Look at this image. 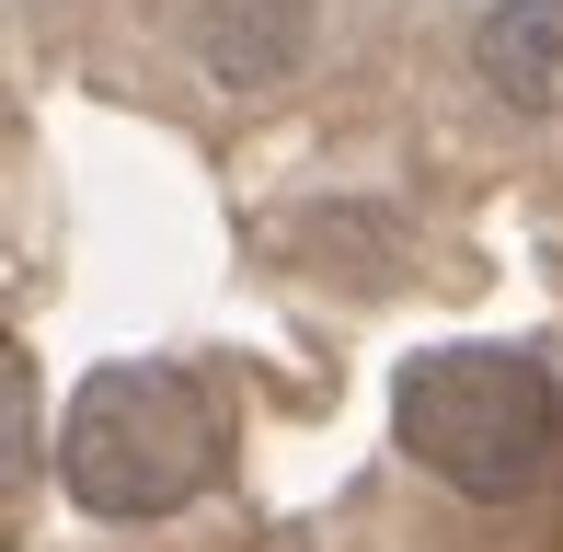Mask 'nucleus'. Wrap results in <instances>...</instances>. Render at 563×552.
I'll use <instances>...</instances> for the list:
<instances>
[{
  "label": "nucleus",
  "mask_w": 563,
  "mask_h": 552,
  "mask_svg": "<svg viewBox=\"0 0 563 552\" xmlns=\"http://www.w3.org/2000/svg\"><path fill=\"white\" fill-rule=\"evenodd\" d=\"M230 472V426L185 368H92L58 426V484L92 518H173Z\"/></svg>",
  "instance_id": "nucleus-1"
},
{
  "label": "nucleus",
  "mask_w": 563,
  "mask_h": 552,
  "mask_svg": "<svg viewBox=\"0 0 563 552\" xmlns=\"http://www.w3.org/2000/svg\"><path fill=\"white\" fill-rule=\"evenodd\" d=\"M391 426H402V449H415L449 495H472V507L529 495L552 472V449H563L552 380L529 357H506V345H438V357H415L402 391H391Z\"/></svg>",
  "instance_id": "nucleus-2"
},
{
  "label": "nucleus",
  "mask_w": 563,
  "mask_h": 552,
  "mask_svg": "<svg viewBox=\"0 0 563 552\" xmlns=\"http://www.w3.org/2000/svg\"><path fill=\"white\" fill-rule=\"evenodd\" d=\"M472 81L506 115H563V0H483Z\"/></svg>",
  "instance_id": "nucleus-3"
},
{
  "label": "nucleus",
  "mask_w": 563,
  "mask_h": 552,
  "mask_svg": "<svg viewBox=\"0 0 563 552\" xmlns=\"http://www.w3.org/2000/svg\"><path fill=\"white\" fill-rule=\"evenodd\" d=\"M299 46H311V12H299V0H208V69L230 92L288 81Z\"/></svg>",
  "instance_id": "nucleus-4"
}]
</instances>
